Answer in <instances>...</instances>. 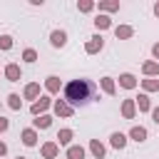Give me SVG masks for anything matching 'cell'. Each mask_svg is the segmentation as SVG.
Returning a JSON list of instances; mask_svg holds the SVG:
<instances>
[{
	"label": "cell",
	"instance_id": "cell-27",
	"mask_svg": "<svg viewBox=\"0 0 159 159\" xmlns=\"http://www.w3.org/2000/svg\"><path fill=\"white\" fill-rule=\"evenodd\" d=\"M77 7H80V12H92L94 10V2L92 0H82V2H77Z\"/></svg>",
	"mask_w": 159,
	"mask_h": 159
},
{
	"label": "cell",
	"instance_id": "cell-16",
	"mask_svg": "<svg viewBox=\"0 0 159 159\" xmlns=\"http://www.w3.org/2000/svg\"><path fill=\"white\" fill-rule=\"evenodd\" d=\"M134 104H137L142 112H152V102H149V97H147V94H139V97L134 99Z\"/></svg>",
	"mask_w": 159,
	"mask_h": 159
},
{
	"label": "cell",
	"instance_id": "cell-5",
	"mask_svg": "<svg viewBox=\"0 0 159 159\" xmlns=\"http://www.w3.org/2000/svg\"><path fill=\"white\" fill-rule=\"evenodd\" d=\"M72 112H75V109H72L65 99H57V102H55V114H57V117H72Z\"/></svg>",
	"mask_w": 159,
	"mask_h": 159
},
{
	"label": "cell",
	"instance_id": "cell-21",
	"mask_svg": "<svg viewBox=\"0 0 159 159\" xmlns=\"http://www.w3.org/2000/svg\"><path fill=\"white\" fill-rule=\"evenodd\" d=\"M99 10L114 12V10H119V2H117V0H102V2H99Z\"/></svg>",
	"mask_w": 159,
	"mask_h": 159
},
{
	"label": "cell",
	"instance_id": "cell-8",
	"mask_svg": "<svg viewBox=\"0 0 159 159\" xmlns=\"http://www.w3.org/2000/svg\"><path fill=\"white\" fill-rule=\"evenodd\" d=\"M114 35H117V40H129L134 35V30L129 25H119V27H114Z\"/></svg>",
	"mask_w": 159,
	"mask_h": 159
},
{
	"label": "cell",
	"instance_id": "cell-19",
	"mask_svg": "<svg viewBox=\"0 0 159 159\" xmlns=\"http://www.w3.org/2000/svg\"><path fill=\"white\" fill-rule=\"evenodd\" d=\"M142 70H144L147 77H157V75H159V62H144Z\"/></svg>",
	"mask_w": 159,
	"mask_h": 159
},
{
	"label": "cell",
	"instance_id": "cell-29",
	"mask_svg": "<svg viewBox=\"0 0 159 159\" xmlns=\"http://www.w3.org/2000/svg\"><path fill=\"white\" fill-rule=\"evenodd\" d=\"M10 47H12V37L10 35H2L0 37V50H10Z\"/></svg>",
	"mask_w": 159,
	"mask_h": 159
},
{
	"label": "cell",
	"instance_id": "cell-32",
	"mask_svg": "<svg viewBox=\"0 0 159 159\" xmlns=\"http://www.w3.org/2000/svg\"><path fill=\"white\" fill-rule=\"evenodd\" d=\"M152 52H154V57H157V60H159V42H157V45H154V47H152Z\"/></svg>",
	"mask_w": 159,
	"mask_h": 159
},
{
	"label": "cell",
	"instance_id": "cell-2",
	"mask_svg": "<svg viewBox=\"0 0 159 159\" xmlns=\"http://www.w3.org/2000/svg\"><path fill=\"white\" fill-rule=\"evenodd\" d=\"M52 104V99L50 97H37L35 102H32V107H30V112L35 114V117H40V114H45V109Z\"/></svg>",
	"mask_w": 159,
	"mask_h": 159
},
{
	"label": "cell",
	"instance_id": "cell-22",
	"mask_svg": "<svg viewBox=\"0 0 159 159\" xmlns=\"http://www.w3.org/2000/svg\"><path fill=\"white\" fill-rule=\"evenodd\" d=\"M94 25H97V30H107V27H112V20L107 15H97L94 17Z\"/></svg>",
	"mask_w": 159,
	"mask_h": 159
},
{
	"label": "cell",
	"instance_id": "cell-6",
	"mask_svg": "<svg viewBox=\"0 0 159 159\" xmlns=\"http://www.w3.org/2000/svg\"><path fill=\"white\" fill-rule=\"evenodd\" d=\"M20 65H15V62H10L7 67H5V77H7V82H17L20 80Z\"/></svg>",
	"mask_w": 159,
	"mask_h": 159
},
{
	"label": "cell",
	"instance_id": "cell-4",
	"mask_svg": "<svg viewBox=\"0 0 159 159\" xmlns=\"http://www.w3.org/2000/svg\"><path fill=\"white\" fill-rule=\"evenodd\" d=\"M102 45H104V42H102V37H99V35H94V37H89V40H87L84 50H87V55H97V52L102 50Z\"/></svg>",
	"mask_w": 159,
	"mask_h": 159
},
{
	"label": "cell",
	"instance_id": "cell-3",
	"mask_svg": "<svg viewBox=\"0 0 159 159\" xmlns=\"http://www.w3.org/2000/svg\"><path fill=\"white\" fill-rule=\"evenodd\" d=\"M40 152H42V157H45V159H55V157L60 154V144H57V142H45Z\"/></svg>",
	"mask_w": 159,
	"mask_h": 159
},
{
	"label": "cell",
	"instance_id": "cell-7",
	"mask_svg": "<svg viewBox=\"0 0 159 159\" xmlns=\"http://www.w3.org/2000/svg\"><path fill=\"white\" fill-rule=\"evenodd\" d=\"M134 112H137L134 99H124V102H122V117H124V119H134Z\"/></svg>",
	"mask_w": 159,
	"mask_h": 159
},
{
	"label": "cell",
	"instance_id": "cell-23",
	"mask_svg": "<svg viewBox=\"0 0 159 159\" xmlns=\"http://www.w3.org/2000/svg\"><path fill=\"white\" fill-rule=\"evenodd\" d=\"M99 84H102V89H104L107 94H114V89H117V87H114V80H112V77H102V80H99Z\"/></svg>",
	"mask_w": 159,
	"mask_h": 159
},
{
	"label": "cell",
	"instance_id": "cell-12",
	"mask_svg": "<svg viewBox=\"0 0 159 159\" xmlns=\"http://www.w3.org/2000/svg\"><path fill=\"white\" fill-rule=\"evenodd\" d=\"M50 42H52V45H55V47H62V45H65V42H67V35H65V32H62V30H55V32H52V35H50Z\"/></svg>",
	"mask_w": 159,
	"mask_h": 159
},
{
	"label": "cell",
	"instance_id": "cell-35",
	"mask_svg": "<svg viewBox=\"0 0 159 159\" xmlns=\"http://www.w3.org/2000/svg\"><path fill=\"white\" fill-rule=\"evenodd\" d=\"M17 159H25V157H17Z\"/></svg>",
	"mask_w": 159,
	"mask_h": 159
},
{
	"label": "cell",
	"instance_id": "cell-24",
	"mask_svg": "<svg viewBox=\"0 0 159 159\" xmlns=\"http://www.w3.org/2000/svg\"><path fill=\"white\" fill-rule=\"evenodd\" d=\"M67 159H84V149L82 147H70L67 149Z\"/></svg>",
	"mask_w": 159,
	"mask_h": 159
},
{
	"label": "cell",
	"instance_id": "cell-18",
	"mask_svg": "<svg viewBox=\"0 0 159 159\" xmlns=\"http://www.w3.org/2000/svg\"><path fill=\"white\" fill-rule=\"evenodd\" d=\"M142 87H144V92H159V80H157V77L142 80Z\"/></svg>",
	"mask_w": 159,
	"mask_h": 159
},
{
	"label": "cell",
	"instance_id": "cell-17",
	"mask_svg": "<svg viewBox=\"0 0 159 159\" xmlns=\"http://www.w3.org/2000/svg\"><path fill=\"white\" fill-rule=\"evenodd\" d=\"M129 137H132L134 142H144V139H147V129H144V127H132V129H129Z\"/></svg>",
	"mask_w": 159,
	"mask_h": 159
},
{
	"label": "cell",
	"instance_id": "cell-33",
	"mask_svg": "<svg viewBox=\"0 0 159 159\" xmlns=\"http://www.w3.org/2000/svg\"><path fill=\"white\" fill-rule=\"evenodd\" d=\"M5 152H7V147H5V142H0V157H2Z\"/></svg>",
	"mask_w": 159,
	"mask_h": 159
},
{
	"label": "cell",
	"instance_id": "cell-20",
	"mask_svg": "<svg viewBox=\"0 0 159 159\" xmlns=\"http://www.w3.org/2000/svg\"><path fill=\"white\" fill-rule=\"evenodd\" d=\"M52 124V117L50 114H40L37 119H35V129H47Z\"/></svg>",
	"mask_w": 159,
	"mask_h": 159
},
{
	"label": "cell",
	"instance_id": "cell-25",
	"mask_svg": "<svg viewBox=\"0 0 159 159\" xmlns=\"http://www.w3.org/2000/svg\"><path fill=\"white\" fill-rule=\"evenodd\" d=\"M7 107H10V109H20V107H22L20 94H7Z\"/></svg>",
	"mask_w": 159,
	"mask_h": 159
},
{
	"label": "cell",
	"instance_id": "cell-30",
	"mask_svg": "<svg viewBox=\"0 0 159 159\" xmlns=\"http://www.w3.org/2000/svg\"><path fill=\"white\" fill-rule=\"evenodd\" d=\"M152 119L159 124V107H154V109H152Z\"/></svg>",
	"mask_w": 159,
	"mask_h": 159
},
{
	"label": "cell",
	"instance_id": "cell-1",
	"mask_svg": "<svg viewBox=\"0 0 159 159\" xmlns=\"http://www.w3.org/2000/svg\"><path fill=\"white\" fill-rule=\"evenodd\" d=\"M92 89H94V84H92L89 80H72V82L65 84V102H67L70 107L82 104V102L89 99Z\"/></svg>",
	"mask_w": 159,
	"mask_h": 159
},
{
	"label": "cell",
	"instance_id": "cell-28",
	"mask_svg": "<svg viewBox=\"0 0 159 159\" xmlns=\"http://www.w3.org/2000/svg\"><path fill=\"white\" fill-rule=\"evenodd\" d=\"M22 60H25V62H35V60H37V52H35V50H30V47H27V50H25V52H22Z\"/></svg>",
	"mask_w": 159,
	"mask_h": 159
},
{
	"label": "cell",
	"instance_id": "cell-11",
	"mask_svg": "<svg viewBox=\"0 0 159 159\" xmlns=\"http://www.w3.org/2000/svg\"><path fill=\"white\" fill-rule=\"evenodd\" d=\"M109 144H112L114 149H124V144H127V137H124L122 132H114V134L109 137Z\"/></svg>",
	"mask_w": 159,
	"mask_h": 159
},
{
	"label": "cell",
	"instance_id": "cell-15",
	"mask_svg": "<svg viewBox=\"0 0 159 159\" xmlns=\"http://www.w3.org/2000/svg\"><path fill=\"white\" fill-rule=\"evenodd\" d=\"M89 152H92L97 159H102V157H104V144H102L99 139H92V142H89Z\"/></svg>",
	"mask_w": 159,
	"mask_h": 159
},
{
	"label": "cell",
	"instance_id": "cell-34",
	"mask_svg": "<svg viewBox=\"0 0 159 159\" xmlns=\"http://www.w3.org/2000/svg\"><path fill=\"white\" fill-rule=\"evenodd\" d=\"M154 12H157V17H159V2H157V5H154Z\"/></svg>",
	"mask_w": 159,
	"mask_h": 159
},
{
	"label": "cell",
	"instance_id": "cell-9",
	"mask_svg": "<svg viewBox=\"0 0 159 159\" xmlns=\"http://www.w3.org/2000/svg\"><path fill=\"white\" fill-rule=\"evenodd\" d=\"M119 84L127 87V89H134V87H137V77L129 75V72H124V75H119Z\"/></svg>",
	"mask_w": 159,
	"mask_h": 159
},
{
	"label": "cell",
	"instance_id": "cell-13",
	"mask_svg": "<svg viewBox=\"0 0 159 159\" xmlns=\"http://www.w3.org/2000/svg\"><path fill=\"white\" fill-rule=\"evenodd\" d=\"M45 89H47L50 94L60 92V77H55V75H52V77H47V80H45Z\"/></svg>",
	"mask_w": 159,
	"mask_h": 159
},
{
	"label": "cell",
	"instance_id": "cell-14",
	"mask_svg": "<svg viewBox=\"0 0 159 159\" xmlns=\"http://www.w3.org/2000/svg\"><path fill=\"white\" fill-rule=\"evenodd\" d=\"M37 97H40V84L37 82H30L25 87V99H37Z\"/></svg>",
	"mask_w": 159,
	"mask_h": 159
},
{
	"label": "cell",
	"instance_id": "cell-26",
	"mask_svg": "<svg viewBox=\"0 0 159 159\" xmlns=\"http://www.w3.org/2000/svg\"><path fill=\"white\" fill-rule=\"evenodd\" d=\"M57 139H60V144H70V139H72V129H60V132H57Z\"/></svg>",
	"mask_w": 159,
	"mask_h": 159
},
{
	"label": "cell",
	"instance_id": "cell-31",
	"mask_svg": "<svg viewBox=\"0 0 159 159\" xmlns=\"http://www.w3.org/2000/svg\"><path fill=\"white\" fill-rule=\"evenodd\" d=\"M5 129H7V119H5V117H0V132H5Z\"/></svg>",
	"mask_w": 159,
	"mask_h": 159
},
{
	"label": "cell",
	"instance_id": "cell-10",
	"mask_svg": "<svg viewBox=\"0 0 159 159\" xmlns=\"http://www.w3.org/2000/svg\"><path fill=\"white\" fill-rule=\"evenodd\" d=\"M22 144L25 147H35L37 144V132L35 129H25L22 132Z\"/></svg>",
	"mask_w": 159,
	"mask_h": 159
}]
</instances>
